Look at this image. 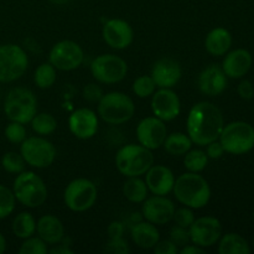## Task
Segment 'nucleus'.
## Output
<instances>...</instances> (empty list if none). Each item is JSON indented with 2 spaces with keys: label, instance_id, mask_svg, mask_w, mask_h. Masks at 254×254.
I'll use <instances>...</instances> for the list:
<instances>
[{
  "label": "nucleus",
  "instance_id": "obj_1",
  "mask_svg": "<svg viewBox=\"0 0 254 254\" xmlns=\"http://www.w3.org/2000/svg\"><path fill=\"white\" fill-rule=\"evenodd\" d=\"M223 127L222 113L211 102H198L189 112L186 129L188 135L196 145L206 146L217 140Z\"/></svg>",
  "mask_w": 254,
  "mask_h": 254
},
{
  "label": "nucleus",
  "instance_id": "obj_2",
  "mask_svg": "<svg viewBox=\"0 0 254 254\" xmlns=\"http://www.w3.org/2000/svg\"><path fill=\"white\" fill-rule=\"evenodd\" d=\"M174 195L176 200L190 208H202L211 198V189L203 176L198 173H186L175 179Z\"/></svg>",
  "mask_w": 254,
  "mask_h": 254
},
{
  "label": "nucleus",
  "instance_id": "obj_3",
  "mask_svg": "<svg viewBox=\"0 0 254 254\" xmlns=\"http://www.w3.org/2000/svg\"><path fill=\"white\" fill-rule=\"evenodd\" d=\"M117 169L127 178L141 176L154 165V155L150 149L140 144L122 146L116 155Z\"/></svg>",
  "mask_w": 254,
  "mask_h": 254
},
{
  "label": "nucleus",
  "instance_id": "obj_4",
  "mask_svg": "<svg viewBox=\"0 0 254 254\" xmlns=\"http://www.w3.org/2000/svg\"><path fill=\"white\" fill-rule=\"evenodd\" d=\"M15 198L29 208H36L47 200V186L44 180L32 171L17 174L12 185Z\"/></svg>",
  "mask_w": 254,
  "mask_h": 254
},
{
  "label": "nucleus",
  "instance_id": "obj_5",
  "mask_svg": "<svg viewBox=\"0 0 254 254\" xmlns=\"http://www.w3.org/2000/svg\"><path fill=\"white\" fill-rule=\"evenodd\" d=\"M135 113L133 99L122 92L103 94L98 102V116L106 123L119 126L130 121Z\"/></svg>",
  "mask_w": 254,
  "mask_h": 254
},
{
  "label": "nucleus",
  "instance_id": "obj_6",
  "mask_svg": "<svg viewBox=\"0 0 254 254\" xmlns=\"http://www.w3.org/2000/svg\"><path fill=\"white\" fill-rule=\"evenodd\" d=\"M4 112L11 122L30 123L37 113L36 97L25 87H15L5 97Z\"/></svg>",
  "mask_w": 254,
  "mask_h": 254
},
{
  "label": "nucleus",
  "instance_id": "obj_7",
  "mask_svg": "<svg viewBox=\"0 0 254 254\" xmlns=\"http://www.w3.org/2000/svg\"><path fill=\"white\" fill-rule=\"evenodd\" d=\"M218 139L225 151L241 155L254 146V128L246 122H233L223 127Z\"/></svg>",
  "mask_w": 254,
  "mask_h": 254
},
{
  "label": "nucleus",
  "instance_id": "obj_8",
  "mask_svg": "<svg viewBox=\"0 0 254 254\" xmlns=\"http://www.w3.org/2000/svg\"><path fill=\"white\" fill-rule=\"evenodd\" d=\"M29 66V57L15 44L0 46V83H10L22 77Z\"/></svg>",
  "mask_w": 254,
  "mask_h": 254
},
{
  "label": "nucleus",
  "instance_id": "obj_9",
  "mask_svg": "<svg viewBox=\"0 0 254 254\" xmlns=\"http://www.w3.org/2000/svg\"><path fill=\"white\" fill-rule=\"evenodd\" d=\"M98 191L96 184L88 179H76L64 189V205L74 212H84L96 203Z\"/></svg>",
  "mask_w": 254,
  "mask_h": 254
},
{
  "label": "nucleus",
  "instance_id": "obj_10",
  "mask_svg": "<svg viewBox=\"0 0 254 254\" xmlns=\"http://www.w3.org/2000/svg\"><path fill=\"white\" fill-rule=\"evenodd\" d=\"M20 154L27 165L45 169L52 165L56 159V148L47 139L41 136H30L21 143Z\"/></svg>",
  "mask_w": 254,
  "mask_h": 254
},
{
  "label": "nucleus",
  "instance_id": "obj_11",
  "mask_svg": "<svg viewBox=\"0 0 254 254\" xmlns=\"http://www.w3.org/2000/svg\"><path fill=\"white\" fill-rule=\"evenodd\" d=\"M91 72L94 79L104 84H114L123 81L128 72V64L117 55H101L91 64Z\"/></svg>",
  "mask_w": 254,
  "mask_h": 254
},
{
  "label": "nucleus",
  "instance_id": "obj_12",
  "mask_svg": "<svg viewBox=\"0 0 254 254\" xmlns=\"http://www.w3.org/2000/svg\"><path fill=\"white\" fill-rule=\"evenodd\" d=\"M84 59L82 47L71 40L57 42L50 51V64L60 71H73L78 68Z\"/></svg>",
  "mask_w": 254,
  "mask_h": 254
},
{
  "label": "nucleus",
  "instance_id": "obj_13",
  "mask_svg": "<svg viewBox=\"0 0 254 254\" xmlns=\"http://www.w3.org/2000/svg\"><path fill=\"white\" fill-rule=\"evenodd\" d=\"M190 241L193 245L201 248L212 247L220 241L222 235V226L216 217L206 216V217L195 218L192 225L189 227Z\"/></svg>",
  "mask_w": 254,
  "mask_h": 254
},
{
  "label": "nucleus",
  "instance_id": "obj_14",
  "mask_svg": "<svg viewBox=\"0 0 254 254\" xmlns=\"http://www.w3.org/2000/svg\"><path fill=\"white\" fill-rule=\"evenodd\" d=\"M168 130L164 121L154 117H146L139 122L136 127V138L140 145L155 150L159 149L165 141Z\"/></svg>",
  "mask_w": 254,
  "mask_h": 254
},
{
  "label": "nucleus",
  "instance_id": "obj_15",
  "mask_svg": "<svg viewBox=\"0 0 254 254\" xmlns=\"http://www.w3.org/2000/svg\"><path fill=\"white\" fill-rule=\"evenodd\" d=\"M175 205L166 196L154 195L146 197L141 207V215L145 221L153 225H165L170 222L175 213Z\"/></svg>",
  "mask_w": 254,
  "mask_h": 254
},
{
  "label": "nucleus",
  "instance_id": "obj_16",
  "mask_svg": "<svg viewBox=\"0 0 254 254\" xmlns=\"http://www.w3.org/2000/svg\"><path fill=\"white\" fill-rule=\"evenodd\" d=\"M151 111L156 118L170 122L178 118L181 111L179 96L171 88H160L154 92L151 98Z\"/></svg>",
  "mask_w": 254,
  "mask_h": 254
},
{
  "label": "nucleus",
  "instance_id": "obj_17",
  "mask_svg": "<svg viewBox=\"0 0 254 254\" xmlns=\"http://www.w3.org/2000/svg\"><path fill=\"white\" fill-rule=\"evenodd\" d=\"M103 40L114 50H124L133 42L134 32L130 25L122 19H111L102 30Z\"/></svg>",
  "mask_w": 254,
  "mask_h": 254
},
{
  "label": "nucleus",
  "instance_id": "obj_18",
  "mask_svg": "<svg viewBox=\"0 0 254 254\" xmlns=\"http://www.w3.org/2000/svg\"><path fill=\"white\" fill-rule=\"evenodd\" d=\"M68 127L76 138L87 140L93 138L98 130V117L92 109L79 108L68 118Z\"/></svg>",
  "mask_w": 254,
  "mask_h": 254
},
{
  "label": "nucleus",
  "instance_id": "obj_19",
  "mask_svg": "<svg viewBox=\"0 0 254 254\" xmlns=\"http://www.w3.org/2000/svg\"><path fill=\"white\" fill-rule=\"evenodd\" d=\"M180 64L170 57H164L154 64L151 69V77L159 88H173L181 78Z\"/></svg>",
  "mask_w": 254,
  "mask_h": 254
},
{
  "label": "nucleus",
  "instance_id": "obj_20",
  "mask_svg": "<svg viewBox=\"0 0 254 254\" xmlns=\"http://www.w3.org/2000/svg\"><path fill=\"white\" fill-rule=\"evenodd\" d=\"M145 174L146 186L153 195L166 196L173 191L175 176L169 168L164 165H153Z\"/></svg>",
  "mask_w": 254,
  "mask_h": 254
},
{
  "label": "nucleus",
  "instance_id": "obj_21",
  "mask_svg": "<svg viewBox=\"0 0 254 254\" xmlns=\"http://www.w3.org/2000/svg\"><path fill=\"white\" fill-rule=\"evenodd\" d=\"M227 87V76L222 67L211 64L206 67L198 76V88L206 96L215 97L222 93Z\"/></svg>",
  "mask_w": 254,
  "mask_h": 254
},
{
  "label": "nucleus",
  "instance_id": "obj_22",
  "mask_svg": "<svg viewBox=\"0 0 254 254\" xmlns=\"http://www.w3.org/2000/svg\"><path fill=\"white\" fill-rule=\"evenodd\" d=\"M252 66V56L247 50L238 49L230 52L225 57L222 69L230 78H241L245 76Z\"/></svg>",
  "mask_w": 254,
  "mask_h": 254
},
{
  "label": "nucleus",
  "instance_id": "obj_23",
  "mask_svg": "<svg viewBox=\"0 0 254 254\" xmlns=\"http://www.w3.org/2000/svg\"><path fill=\"white\" fill-rule=\"evenodd\" d=\"M36 231L46 245H57L64 237V228L61 221L54 215H45L37 221Z\"/></svg>",
  "mask_w": 254,
  "mask_h": 254
},
{
  "label": "nucleus",
  "instance_id": "obj_24",
  "mask_svg": "<svg viewBox=\"0 0 254 254\" xmlns=\"http://www.w3.org/2000/svg\"><path fill=\"white\" fill-rule=\"evenodd\" d=\"M131 240L138 247L150 250L160 241V235L155 225L148 221H139L131 226Z\"/></svg>",
  "mask_w": 254,
  "mask_h": 254
},
{
  "label": "nucleus",
  "instance_id": "obj_25",
  "mask_svg": "<svg viewBox=\"0 0 254 254\" xmlns=\"http://www.w3.org/2000/svg\"><path fill=\"white\" fill-rule=\"evenodd\" d=\"M232 45V36L230 31L223 27L211 30L205 40V47L208 54L213 56H222L230 50Z\"/></svg>",
  "mask_w": 254,
  "mask_h": 254
},
{
  "label": "nucleus",
  "instance_id": "obj_26",
  "mask_svg": "<svg viewBox=\"0 0 254 254\" xmlns=\"http://www.w3.org/2000/svg\"><path fill=\"white\" fill-rule=\"evenodd\" d=\"M148 186L139 176L128 178L123 185V195L133 203H143L148 197Z\"/></svg>",
  "mask_w": 254,
  "mask_h": 254
},
{
  "label": "nucleus",
  "instance_id": "obj_27",
  "mask_svg": "<svg viewBox=\"0 0 254 254\" xmlns=\"http://www.w3.org/2000/svg\"><path fill=\"white\" fill-rule=\"evenodd\" d=\"M220 254H250L251 250L247 241L237 233H228L221 238L218 246Z\"/></svg>",
  "mask_w": 254,
  "mask_h": 254
},
{
  "label": "nucleus",
  "instance_id": "obj_28",
  "mask_svg": "<svg viewBox=\"0 0 254 254\" xmlns=\"http://www.w3.org/2000/svg\"><path fill=\"white\" fill-rule=\"evenodd\" d=\"M192 140L190 136L184 133H173L170 135H166L165 141H164V148L166 153L174 156L185 155L192 146Z\"/></svg>",
  "mask_w": 254,
  "mask_h": 254
},
{
  "label": "nucleus",
  "instance_id": "obj_29",
  "mask_svg": "<svg viewBox=\"0 0 254 254\" xmlns=\"http://www.w3.org/2000/svg\"><path fill=\"white\" fill-rule=\"evenodd\" d=\"M12 232L17 238H29L36 232V220L29 212H21L12 221Z\"/></svg>",
  "mask_w": 254,
  "mask_h": 254
},
{
  "label": "nucleus",
  "instance_id": "obj_30",
  "mask_svg": "<svg viewBox=\"0 0 254 254\" xmlns=\"http://www.w3.org/2000/svg\"><path fill=\"white\" fill-rule=\"evenodd\" d=\"M57 79L56 68L51 64H42L36 68L34 74V82L39 88L47 89L55 84Z\"/></svg>",
  "mask_w": 254,
  "mask_h": 254
},
{
  "label": "nucleus",
  "instance_id": "obj_31",
  "mask_svg": "<svg viewBox=\"0 0 254 254\" xmlns=\"http://www.w3.org/2000/svg\"><path fill=\"white\" fill-rule=\"evenodd\" d=\"M30 123H31L32 130L39 135H49L57 129V121L54 116L49 113H36Z\"/></svg>",
  "mask_w": 254,
  "mask_h": 254
},
{
  "label": "nucleus",
  "instance_id": "obj_32",
  "mask_svg": "<svg viewBox=\"0 0 254 254\" xmlns=\"http://www.w3.org/2000/svg\"><path fill=\"white\" fill-rule=\"evenodd\" d=\"M208 164V156L206 151L195 149V150H189L185 154L184 159V165L190 173H201L205 170Z\"/></svg>",
  "mask_w": 254,
  "mask_h": 254
},
{
  "label": "nucleus",
  "instance_id": "obj_33",
  "mask_svg": "<svg viewBox=\"0 0 254 254\" xmlns=\"http://www.w3.org/2000/svg\"><path fill=\"white\" fill-rule=\"evenodd\" d=\"M25 160L21 154L7 151L1 158V166L6 173L20 174L25 170Z\"/></svg>",
  "mask_w": 254,
  "mask_h": 254
},
{
  "label": "nucleus",
  "instance_id": "obj_34",
  "mask_svg": "<svg viewBox=\"0 0 254 254\" xmlns=\"http://www.w3.org/2000/svg\"><path fill=\"white\" fill-rule=\"evenodd\" d=\"M15 198L14 192L9 188L0 185V220L9 217L15 210Z\"/></svg>",
  "mask_w": 254,
  "mask_h": 254
},
{
  "label": "nucleus",
  "instance_id": "obj_35",
  "mask_svg": "<svg viewBox=\"0 0 254 254\" xmlns=\"http://www.w3.org/2000/svg\"><path fill=\"white\" fill-rule=\"evenodd\" d=\"M156 89V84L151 76H140L134 81L133 92L139 98H148L153 96Z\"/></svg>",
  "mask_w": 254,
  "mask_h": 254
},
{
  "label": "nucleus",
  "instance_id": "obj_36",
  "mask_svg": "<svg viewBox=\"0 0 254 254\" xmlns=\"http://www.w3.org/2000/svg\"><path fill=\"white\" fill-rule=\"evenodd\" d=\"M49 252L47 245L40 237H29L25 238L20 247V254H46Z\"/></svg>",
  "mask_w": 254,
  "mask_h": 254
},
{
  "label": "nucleus",
  "instance_id": "obj_37",
  "mask_svg": "<svg viewBox=\"0 0 254 254\" xmlns=\"http://www.w3.org/2000/svg\"><path fill=\"white\" fill-rule=\"evenodd\" d=\"M5 138L12 144H21L26 139V128L25 124L19 122H11L5 128Z\"/></svg>",
  "mask_w": 254,
  "mask_h": 254
},
{
  "label": "nucleus",
  "instance_id": "obj_38",
  "mask_svg": "<svg viewBox=\"0 0 254 254\" xmlns=\"http://www.w3.org/2000/svg\"><path fill=\"white\" fill-rule=\"evenodd\" d=\"M170 241L176 246V247H185L189 245L190 241V233H189V228H184L181 226L175 225L170 231Z\"/></svg>",
  "mask_w": 254,
  "mask_h": 254
},
{
  "label": "nucleus",
  "instance_id": "obj_39",
  "mask_svg": "<svg viewBox=\"0 0 254 254\" xmlns=\"http://www.w3.org/2000/svg\"><path fill=\"white\" fill-rule=\"evenodd\" d=\"M173 220L175 221V223L178 226H181L184 228H189L195 221V215L191 211L190 207L185 206V207H181L175 210V213H174Z\"/></svg>",
  "mask_w": 254,
  "mask_h": 254
},
{
  "label": "nucleus",
  "instance_id": "obj_40",
  "mask_svg": "<svg viewBox=\"0 0 254 254\" xmlns=\"http://www.w3.org/2000/svg\"><path fill=\"white\" fill-rule=\"evenodd\" d=\"M106 251L109 253L126 254L130 250H129L128 242H127L123 237H121V238H113V240H109V242L107 243L106 246Z\"/></svg>",
  "mask_w": 254,
  "mask_h": 254
},
{
  "label": "nucleus",
  "instance_id": "obj_41",
  "mask_svg": "<svg viewBox=\"0 0 254 254\" xmlns=\"http://www.w3.org/2000/svg\"><path fill=\"white\" fill-rule=\"evenodd\" d=\"M83 97L88 102L94 103V102L101 101V98L103 97V91H102L101 87L94 83L87 84L83 88Z\"/></svg>",
  "mask_w": 254,
  "mask_h": 254
},
{
  "label": "nucleus",
  "instance_id": "obj_42",
  "mask_svg": "<svg viewBox=\"0 0 254 254\" xmlns=\"http://www.w3.org/2000/svg\"><path fill=\"white\" fill-rule=\"evenodd\" d=\"M154 252L155 254H176L179 252V248L170 240L159 241L154 247Z\"/></svg>",
  "mask_w": 254,
  "mask_h": 254
},
{
  "label": "nucleus",
  "instance_id": "obj_43",
  "mask_svg": "<svg viewBox=\"0 0 254 254\" xmlns=\"http://www.w3.org/2000/svg\"><path fill=\"white\" fill-rule=\"evenodd\" d=\"M223 153H225V149L222 148L220 141L215 140L212 143L207 144V151H206V154H207V156L210 159H220L223 155Z\"/></svg>",
  "mask_w": 254,
  "mask_h": 254
},
{
  "label": "nucleus",
  "instance_id": "obj_44",
  "mask_svg": "<svg viewBox=\"0 0 254 254\" xmlns=\"http://www.w3.org/2000/svg\"><path fill=\"white\" fill-rule=\"evenodd\" d=\"M238 94L241 96V98L243 99H252L254 96V88L253 84L250 81H242L238 84Z\"/></svg>",
  "mask_w": 254,
  "mask_h": 254
},
{
  "label": "nucleus",
  "instance_id": "obj_45",
  "mask_svg": "<svg viewBox=\"0 0 254 254\" xmlns=\"http://www.w3.org/2000/svg\"><path fill=\"white\" fill-rule=\"evenodd\" d=\"M124 230H126V227H124V225L122 222H119V221H114V222H112L111 225L108 226V230H107V232H108V236H109V240L123 237Z\"/></svg>",
  "mask_w": 254,
  "mask_h": 254
},
{
  "label": "nucleus",
  "instance_id": "obj_46",
  "mask_svg": "<svg viewBox=\"0 0 254 254\" xmlns=\"http://www.w3.org/2000/svg\"><path fill=\"white\" fill-rule=\"evenodd\" d=\"M181 254H200L205 253V250L196 245H186L185 247H183L180 250Z\"/></svg>",
  "mask_w": 254,
  "mask_h": 254
},
{
  "label": "nucleus",
  "instance_id": "obj_47",
  "mask_svg": "<svg viewBox=\"0 0 254 254\" xmlns=\"http://www.w3.org/2000/svg\"><path fill=\"white\" fill-rule=\"evenodd\" d=\"M57 247H54L51 248V250H49L50 253L52 254H72L73 253V251L69 250L68 248V245H60V243H57Z\"/></svg>",
  "mask_w": 254,
  "mask_h": 254
},
{
  "label": "nucleus",
  "instance_id": "obj_48",
  "mask_svg": "<svg viewBox=\"0 0 254 254\" xmlns=\"http://www.w3.org/2000/svg\"><path fill=\"white\" fill-rule=\"evenodd\" d=\"M6 251V240H5L4 236L0 233V254L4 253Z\"/></svg>",
  "mask_w": 254,
  "mask_h": 254
},
{
  "label": "nucleus",
  "instance_id": "obj_49",
  "mask_svg": "<svg viewBox=\"0 0 254 254\" xmlns=\"http://www.w3.org/2000/svg\"><path fill=\"white\" fill-rule=\"evenodd\" d=\"M50 1L55 5H64V4H67L69 0H50Z\"/></svg>",
  "mask_w": 254,
  "mask_h": 254
},
{
  "label": "nucleus",
  "instance_id": "obj_50",
  "mask_svg": "<svg viewBox=\"0 0 254 254\" xmlns=\"http://www.w3.org/2000/svg\"><path fill=\"white\" fill-rule=\"evenodd\" d=\"M253 245H254V240H253Z\"/></svg>",
  "mask_w": 254,
  "mask_h": 254
},
{
  "label": "nucleus",
  "instance_id": "obj_51",
  "mask_svg": "<svg viewBox=\"0 0 254 254\" xmlns=\"http://www.w3.org/2000/svg\"><path fill=\"white\" fill-rule=\"evenodd\" d=\"M253 217H254V215H253Z\"/></svg>",
  "mask_w": 254,
  "mask_h": 254
}]
</instances>
